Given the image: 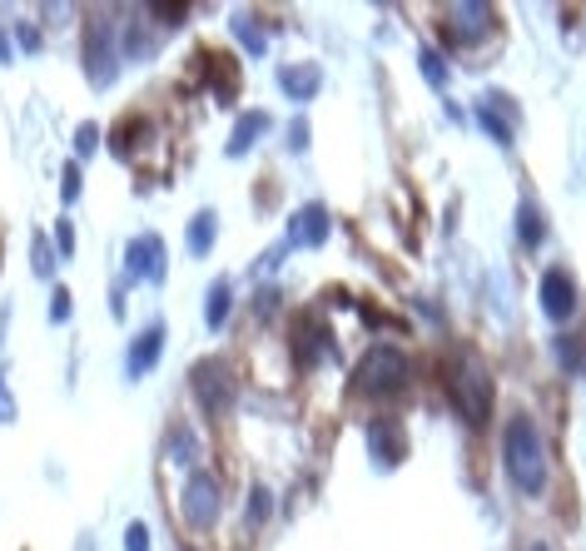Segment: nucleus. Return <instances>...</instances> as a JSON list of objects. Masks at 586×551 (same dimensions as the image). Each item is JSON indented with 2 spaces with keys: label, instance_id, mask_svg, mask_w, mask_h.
Wrapping results in <instances>:
<instances>
[{
  "label": "nucleus",
  "instance_id": "obj_21",
  "mask_svg": "<svg viewBox=\"0 0 586 551\" xmlns=\"http://www.w3.org/2000/svg\"><path fill=\"white\" fill-rule=\"evenodd\" d=\"M234 35L249 45V55H264V30H259L249 15H239V20H234Z\"/></svg>",
  "mask_w": 586,
  "mask_h": 551
},
{
  "label": "nucleus",
  "instance_id": "obj_31",
  "mask_svg": "<svg viewBox=\"0 0 586 551\" xmlns=\"http://www.w3.org/2000/svg\"><path fill=\"white\" fill-rule=\"evenodd\" d=\"M0 417H5V422L15 417V403H10V393H5V373H0Z\"/></svg>",
  "mask_w": 586,
  "mask_h": 551
},
{
  "label": "nucleus",
  "instance_id": "obj_28",
  "mask_svg": "<svg viewBox=\"0 0 586 551\" xmlns=\"http://www.w3.org/2000/svg\"><path fill=\"white\" fill-rule=\"evenodd\" d=\"M50 318H55V323H65V318H70V293H65V288H55V303H50Z\"/></svg>",
  "mask_w": 586,
  "mask_h": 551
},
{
  "label": "nucleus",
  "instance_id": "obj_14",
  "mask_svg": "<svg viewBox=\"0 0 586 551\" xmlns=\"http://www.w3.org/2000/svg\"><path fill=\"white\" fill-rule=\"evenodd\" d=\"M318 85H323V70H318V65H284V70H279V90H284L289 100H298V105L313 100Z\"/></svg>",
  "mask_w": 586,
  "mask_h": 551
},
{
  "label": "nucleus",
  "instance_id": "obj_7",
  "mask_svg": "<svg viewBox=\"0 0 586 551\" xmlns=\"http://www.w3.org/2000/svg\"><path fill=\"white\" fill-rule=\"evenodd\" d=\"M542 313L552 323H562V318L577 313V278L567 274V269H547L542 274Z\"/></svg>",
  "mask_w": 586,
  "mask_h": 551
},
{
  "label": "nucleus",
  "instance_id": "obj_9",
  "mask_svg": "<svg viewBox=\"0 0 586 551\" xmlns=\"http://www.w3.org/2000/svg\"><path fill=\"white\" fill-rule=\"evenodd\" d=\"M328 229H333L328 209H323V204H303L289 219V244H284V249H318V244L328 239Z\"/></svg>",
  "mask_w": 586,
  "mask_h": 551
},
{
  "label": "nucleus",
  "instance_id": "obj_26",
  "mask_svg": "<svg viewBox=\"0 0 586 551\" xmlns=\"http://www.w3.org/2000/svg\"><path fill=\"white\" fill-rule=\"evenodd\" d=\"M125 547H130V551H149V532H145V522H130V532H125Z\"/></svg>",
  "mask_w": 586,
  "mask_h": 551
},
{
  "label": "nucleus",
  "instance_id": "obj_10",
  "mask_svg": "<svg viewBox=\"0 0 586 551\" xmlns=\"http://www.w3.org/2000/svg\"><path fill=\"white\" fill-rule=\"evenodd\" d=\"M442 15H447L442 25H447V40H452V45H477L482 30H487V20H492L487 5H447Z\"/></svg>",
  "mask_w": 586,
  "mask_h": 551
},
{
  "label": "nucleus",
  "instance_id": "obj_1",
  "mask_svg": "<svg viewBox=\"0 0 586 551\" xmlns=\"http://www.w3.org/2000/svg\"><path fill=\"white\" fill-rule=\"evenodd\" d=\"M502 462H507V477L527 492V497H542L547 492V442H542V427L527 413H517L502 427Z\"/></svg>",
  "mask_w": 586,
  "mask_h": 551
},
{
  "label": "nucleus",
  "instance_id": "obj_32",
  "mask_svg": "<svg viewBox=\"0 0 586 551\" xmlns=\"http://www.w3.org/2000/svg\"><path fill=\"white\" fill-rule=\"evenodd\" d=\"M0 60H10V40H5V30H0Z\"/></svg>",
  "mask_w": 586,
  "mask_h": 551
},
{
  "label": "nucleus",
  "instance_id": "obj_12",
  "mask_svg": "<svg viewBox=\"0 0 586 551\" xmlns=\"http://www.w3.org/2000/svg\"><path fill=\"white\" fill-rule=\"evenodd\" d=\"M477 125L497 139V144H512V135H517V125H512V100H507V95H487V100L477 105Z\"/></svg>",
  "mask_w": 586,
  "mask_h": 551
},
{
  "label": "nucleus",
  "instance_id": "obj_19",
  "mask_svg": "<svg viewBox=\"0 0 586 551\" xmlns=\"http://www.w3.org/2000/svg\"><path fill=\"white\" fill-rule=\"evenodd\" d=\"M517 234H522L527 249H537V244L547 239V224H542V209H537V204H522V209H517Z\"/></svg>",
  "mask_w": 586,
  "mask_h": 551
},
{
  "label": "nucleus",
  "instance_id": "obj_22",
  "mask_svg": "<svg viewBox=\"0 0 586 551\" xmlns=\"http://www.w3.org/2000/svg\"><path fill=\"white\" fill-rule=\"evenodd\" d=\"M418 65H423V75H428V85H433V90L447 85V65H442L438 50H423V55H418Z\"/></svg>",
  "mask_w": 586,
  "mask_h": 551
},
{
  "label": "nucleus",
  "instance_id": "obj_13",
  "mask_svg": "<svg viewBox=\"0 0 586 551\" xmlns=\"http://www.w3.org/2000/svg\"><path fill=\"white\" fill-rule=\"evenodd\" d=\"M159 353H164V323H149L145 333L130 343V358H125V373L130 378H145L149 368L159 363Z\"/></svg>",
  "mask_w": 586,
  "mask_h": 551
},
{
  "label": "nucleus",
  "instance_id": "obj_11",
  "mask_svg": "<svg viewBox=\"0 0 586 551\" xmlns=\"http://www.w3.org/2000/svg\"><path fill=\"white\" fill-rule=\"evenodd\" d=\"M363 437H368V447H373V457H378L383 467H398V462H403V452H408L403 432H398L388 417H373V422L363 427Z\"/></svg>",
  "mask_w": 586,
  "mask_h": 551
},
{
  "label": "nucleus",
  "instance_id": "obj_29",
  "mask_svg": "<svg viewBox=\"0 0 586 551\" xmlns=\"http://www.w3.org/2000/svg\"><path fill=\"white\" fill-rule=\"evenodd\" d=\"M289 149H293V154H303V149H308V125H303V120H293V130H289Z\"/></svg>",
  "mask_w": 586,
  "mask_h": 551
},
{
  "label": "nucleus",
  "instance_id": "obj_33",
  "mask_svg": "<svg viewBox=\"0 0 586 551\" xmlns=\"http://www.w3.org/2000/svg\"><path fill=\"white\" fill-rule=\"evenodd\" d=\"M532 551H547V547H532Z\"/></svg>",
  "mask_w": 586,
  "mask_h": 551
},
{
  "label": "nucleus",
  "instance_id": "obj_18",
  "mask_svg": "<svg viewBox=\"0 0 586 551\" xmlns=\"http://www.w3.org/2000/svg\"><path fill=\"white\" fill-rule=\"evenodd\" d=\"M557 363H562L567 373L586 378V338H577V333H562V338H557Z\"/></svg>",
  "mask_w": 586,
  "mask_h": 551
},
{
  "label": "nucleus",
  "instance_id": "obj_20",
  "mask_svg": "<svg viewBox=\"0 0 586 551\" xmlns=\"http://www.w3.org/2000/svg\"><path fill=\"white\" fill-rule=\"evenodd\" d=\"M229 298H234V288H229V278H219V283L209 288V308H204V323H209V328H224V318H229Z\"/></svg>",
  "mask_w": 586,
  "mask_h": 551
},
{
  "label": "nucleus",
  "instance_id": "obj_8",
  "mask_svg": "<svg viewBox=\"0 0 586 551\" xmlns=\"http://www.w3.org/2000/svg\"><path fill=\"white\" fill-rule=\"evenodd\" d=\"M125 274L164 283V239H159V234H140V239L125 249Z\"/></svg>",
  "mask_w": 586,
  "mask_h": 551
},
{
  "label": "nucleus",
  "instance_id": "obj_27",
  "mask_svg": "<svg viewBox=\"0 0 586 551\" xmlns=\"http://www.w3.org/2000/svg\"><path fill=\"white\" fill-rule=\"evenodd\" d=\"M269 517V492L264 487H254V502H249V522H264Z\"/></svg>",
  "mask_w": 586,
  "mask_h": 551
},
{
  "label": "nucleus",
  "instance_id": "obj_5",
  "mask_svg": "<svg viewBox=\"0 0 586 551\" xmlns=\"http://www.w3.org/2000/svg\"><path fill=\"white\" fill-rule=\"evenodd\" d=\"M85 70H90V80H95V85H110V80H115V70H120L115 20H105V15H95V20L85 25Z\"/></svg>",
  "mask_w": 586,
  "mask_h": 551
},
{
  "label": "nucleus",
  "instance_id": "obj_30",
  "mask_svg": "<svg viewBox=\"0 0 586 551\" xmlns=\"http://www.w3.org/2000/svg\"><path fill=\"white\" fill-rule=\"evenodd\" d=\"M55 239H60V249H65V254L75 249V229H70V219H60V229H55Z\"/></svg>",
  "mask_w": 586,
  "mask_h": 551
},
{
  "label": "nucleus",
  "instance_id": "obj_6",
  "mask_svg": "<svg viewBox=\"0 0 586 551\" xmlns=\"http://www.w3.org/2000/svg\"><path fill=\"white\" fill-rule=\"evenodd\" d=\"M184 522L194 527V532H209L214 522H219V507H224V497H219V482L209 477V472H189V482H184Z\"/></svg>",
  "mask_w": 586,
  "mask_h": 551
},
{
  "label": "nucleus",
  "instance_id": "obj_24",
  "mask_svg": "<svg viewBox=\"0 0 586 551\" xmlns=\"http://www.w3.org/2000/svg\"><path fill=\"white\" fill-rule=\"evenodd\" d=\"M60 179H65V184H60V194H65V204H70V199L80 194V164H65V174H60Z\"/></svg>",
  "mask_w": 586,
  "mask_h": 551
},
{
  "label": "nucleus",
  "instance_id": "obj_15",
  "mask_svg": "<svg viewBox=\"0 0 586 551\" xmlns=\"http://www.w3.org/2000/svg\"><path fill=\"white\" fill-rule=\"evenodd\" d=\"M318 353H328V333H318V318L303 313L298 328H293V358H298V368H308Z\"/></svg>",
  "mask_w": 586,
  "mask_h": 551
},
{
  "label": "nucleus",
  "instance_id": "obj_16",
  "mask_svg": "<svg viewBox=\"0 0 586 551\" xmlns=\"http://www.w3.org/2000/svg\"><path fill=\"white\" fill-rule=\"evenodd\" d=\"M214 234H219V214H214V209H199L194 224H189V254L204 259V254L214 249Z\"/></svg>",
  "mask_w": 586,
  "mask_h": 551
},
{
  "label": "nucleus",
  "instance_id": "obj_4",
  "mask_svg": "<svg viewBox=\"0 0 586 551\" xmlns=\"http://www.w3.org/2000/svg\"><path fill=\"white\" fill-rule=\"evenodd\" d=\"M194 398L204 403V413L224 417L234 408V398H239V378H234V368L224 363V358H204V363H194Z\"/></svg>",
  "mask_w": 586,
  "mask_h": 551
},
{
  "label": "nucleus",
  "instance_id": "obj_17",
  "mask_svg": "<svg viewBox=\"0 0 586 551\" xmlns=\"http://www.w3.org/2000/svg\"><path fill=\"white\" fill-rule=\"evenodd\" d=\"M269 125H274V120H269L264 110H249V115L239 120V130H234V139H229V154H244V149H254V144H259V135H264Z\"/></svg>",
  "mask_w": 586,
  "mask_h": 551
},
{
  "label": "nucleus",
  "instance_id": "obj_25",
  "mask_svg": "<svg viewBox=\"0 0 586 551\" xmlns=\"http://www.w3.org/2000/svg\"><path fill=\"white\" fill-rule=\"evenodd\" d=\"M95 144H100V130H95V125H80V135H75V154H95Z\"/></svg>",
  "mask_w": 586,
  "mask_h": 551
},
{
  "label": "nucleus",
  "instance_id": "obj_2",
  "mask_svg": "<svg viewBox=\"0 0 586 551\" xmlns=\"http://www.w3.org/2000/svg\"><path fill=\"white\" fill-rule=\"evenodd\" d=\"M447 398H452V408H457V417L467 427H487V417H492V378H487L477 353H457L452 358V368H447Z\"/></svg>",
  "mask_w": 586,
  "mask_h": 551
},
{
  "label": "nucleus",
  "instance_id": "obj_3",
  "mask_svg": "<svg viewBox=\"0 0 586 551\" xmlns=\"http://www.w3.org/2000/svg\"><path fill=\"white\" fill-rule=\"evenodd\" d=\"M408 388V353L393 343H373L358 363V393L368 398H398Z\"/></svg>",
  "mask_w": 586,
  "mask_h": 551
},
{
  "label": "nucleus",
  "instance_id": "obj_23",
  "mask_svg": "<svg viewBox=\"0 0 586 551\" xmlns=\"http://www.w3.org/2000/svg\"><path fill=\"white\" fill-rule=\"evenodd\" d=\"M35 274H55V254H50V244L45 239H35Z\"/></svg>",
  "mask_w": 586,
  "mask_h": 551
}]
</instances>
